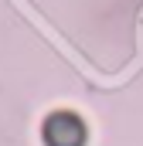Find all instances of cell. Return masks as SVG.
<instances>
[{
  "instance_id": "cell-1",
  "label": "cell",
  "mask_w": 143,
  "mask_h": 146,
  "mask_svg": "<svg viewBox=\"0 0 143 146\" xmlns=\"http://www.w3.org/2000/svg\"><path fill=\"white\" fill-rule=\"evenodd\" d=\"M41 139H44V146H85L89 129H85L82 115L68 109H55L41 126Z\"/></svg>"
}]
</instances>
